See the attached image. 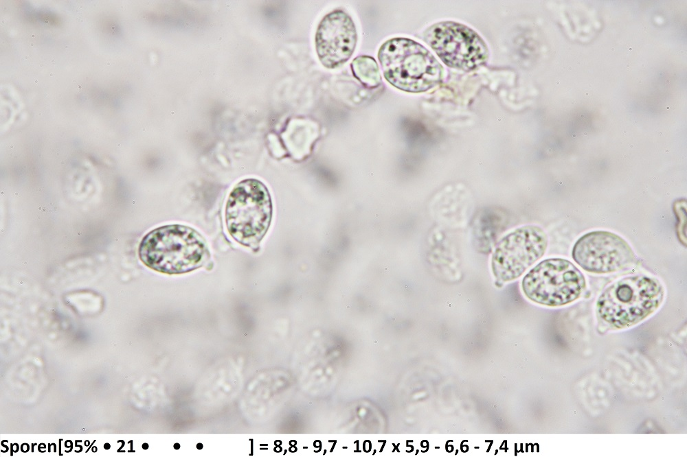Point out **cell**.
I'll return each instance as SVG.
<instances>
[{
  "label": "cell",
  "mask_w": 687,
  "mask_h": 457,
  "mask_svg": "<svg viewBox=\"0 0 687 457\" xmlns=\"http://www.w3.org/2000/svg\"><path fill=\"white\" fill-rule=\"evenodd\" d=\"M208 256L201 234L179 224L155 228L144 237L139 247V257L144 265L169 274L192 271L203 266Z\"/></svg>",
  "instance_id": "1"
},
{
  "label": "cell",
  "mask_w": 687,
  "mask_h": 457,
  "mask_svg": "<svg viewBox=\"0 0 687 457\" xmlns=\"http://www.w3.org/2000/svg\"><path fill=\"white\" fill-rule=\"evenodd\" d=\"M660 282L646 276L622 278L609 285L597 301V314L608 327L623 329L644 320L664 298Z\"/></svg>",
  "instance_id": "2"
},
{
  "label": "cell",
  "mask_w": 687,
  "mask_h": 457,
  "mask_svg": "<svg viewBox=\"0 0 687 457\" xmlns=\"http://www.w3.org/2000/svg\"><path fill=\"white\" fill-rule=\"evenodd\" d=\"M378 59L386 80L407 92L426 91L439 84L442 68L431 53L411 39L394 38L380 47Z\"/></svg>",
  "instance_id": "3"
},
{
  "label": "cell",
  "mask_w": 687,
  "mask_h": 457,
  "mask_svg": "<svg viewBox=\"0 0 687 457\" xmlns=\"http://www.w3.org/2000/svg\"><path fill=\"white\" fill-rule=\"evenodd\" d=\"M272 202L265 185L247 178L231 191L225 208V223L230 235L238 243L255 247L262 239L272 218Z\"/></svg>",
  "instance_id": "4"
},
{
  "label": "cell",
  "mask_w": 687,
  "mask_h": 457,
  "mask_svg": "<svg viewBox=\"0 0 687 457\" xmlns=\"http://www.w3.org/2000/svg\"><path fill=\"white\" fill-rule=\"evenodd\" d=\"M521 286L531 301L555 307L576 300L585 288V279L570 261L552 258L532 268L523 278Z\"/></svg>",
  "instance_id": "5"
},
{
  "label": "cell",
  "mask_w": 687,
  "mask_h": 457,
  "mask_svg": "<svg viewBox=\"0 0 687 457\" xmlns=\"http://www.w3.org/2000/svg\"><path fill=\"white\" fill-rule=\"evenodd\" d=\"M547 246V235L541 228L526 225L516 228L499 241L493 253L494 277L502 282L518 279L543 257Z\"/></svg>",
  "instance_id": "6"
},
{
  "label": "cell",
  "mask_w": 687,
  "mask_h": 457,
  "mask_svg": "<svg viewBox=\"0 0 687 457\" xmlns=\"http://www.w3.org/2000/svg\"><path fill=\"white\" fill-rule=\"evenodd\" d=\"M425 40L442 62L451 67L473 70L488 58L484 41L473 30L460 23L436 24L427 31Z\"/></svg>",
  "instance_id": "7"
},
{
  "label": "cell",
  "mask_w": 687,
  "mask_h": 457,
  "mask_svg": "<svg viewBox=\"0 0 687 457\" xmlns=\"http://www.w3.org/2000/svg\"><path fill=\"white\" fill-rule=\"evenodd\" d=\"M572 256L583 270L598 274L627 268L635 261L633 250L624 239L604 231L590 232L578 239Z\"/></svg>",
  "instance_id": "8"
},
{
  "label": "cell",
  "mask_w": 687,
  "mask_h": 457,
  "mask_svg": "<svg viewBox=\"0 0 687 457\" xmlns=\"http://www.w3.org/2000/svg\"><path fill=\"white\" fill-rule=\"evenodd\" d=\"M357 40L355 25L345 12L334 10L320 21L315 34L316 51L321 63L335 69L352 55Z\"/></svg>",
  "instance_id": "9"
},
{
  "label": "cell",
  "mask_w": 687,
  "mask_h": 457,
  "mask_svg": "<svg viewBox=\"0 0 687 457\" xmlns=\"http://www.w3.org/2000/svg\"><path fill=\"white\" fill-rule=\"evenodd\" d=\"M354 76L365 86L374 88L381 83V76L377 62L372 57L360 56L351 63Z\"/></svg>",
  "instance_id": "10"
},
{
  "label": "cell",
  "mask_w": 687,
  "mask_h": 457,
  "mask_svg": "<svg viewBox=\"0 0 687 457\" xmlns=\"http://www.w3.org/2000/svg\"><path fill=\"white\" fill-rule=\"evenodd\" d=\"M104 448L105 449H109L111 448V445H110V444H109V443H105V444L104 445Z\"/></svg>",
  "instance_id": "11"
},
{
  "label": "cell",
  "mask_w": 687,
  "mask_h": 457,
  "mask_svg": "<svg viewBox=\"0 0 687 457\" xmlns=\"http://www.w3.org/2000/svg\"><path fill=\"white\" fill-rule=\"evenodd\" d=\"M142 448H143L144 449H147L148 448V445L147 443H144V444L142 445Z\"/></svg>",
  "instance_id": "12"
},
{
  "label": "cell",
  "mask_w": 687,
  "mask_h": 457,
  "mask_svg": "<svg viewBox=\"0 0 687 457\" xmlns=\"http://www.w3.org/2000/svg\"><path fill=\"white\" fill-rule=\"evenodd\" d=\"M120 441L122 443V445L120 447V448L119 449H117V452H120V449H122L123 448V446L124 445V441L123 440H120Z\"/></svg>",
  "instance_id": "13"
},
{
  "label": "cell",
  "mask_w": 687,
  "mask_h": 457,
  "mask_svg": "<svg viewBox=\"0 0 687 457\" xmlns=\"http://www.w3.org/2000/svg\"><path fill=\"white\" fill-rule=\"evenodd\" d=\"M174 448L175 449H179V448H180V445H179V443H175V444L174 445Z\"/></svg>",
  "instance_id": "14"
},
{
  "label": "cell",
  "mask_w": 687,
  "mask_h": 457,
  "mask_svg": "<svg viewBox=\"0 0 687 457\" xmlns=\"http://www.w3.org/2000/svg\"><path fill=\"white\" fill-rule=\"evenodd\" d=\"M196 448L199 449H201L203 448V445L201 443H198L196 445Z\"/></svg>",
  "instance_id": "15"
},
{
  "label": "cell",
  "mask_w": 687,
  "mask_h": 457,
  "mask_svg": "<svg viewBox=\"0 0 687 457\" xmlns=\"http://www.w3.org/2000/svg\"><path fill=\"white\" fill-rule=\"evenodd\" d=\"M92 449V451H93V452H97V447H92V449Z\"/></svg>",
  "instance_id": "16"
},
{
  "label": "cell",
  "mask_w": 687,
  "mask_h": 457,
  "mask_svg": "<svg viewBox=\"0 0 687 457\" xmlns=\"http://www.w3.org/2000/svg\"><path fill=\"white\" fill-rule=\"evenodd\" d=\"M86 442H87V443H85V445L86 446H87V445H88L89 444V441H86Z\"/></svg>",
  "instance_id": "17"
}]
</instances>
